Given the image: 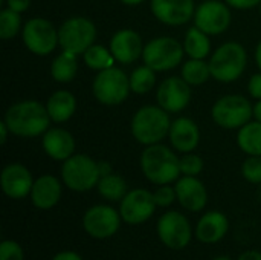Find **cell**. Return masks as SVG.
Listing matches in <instances>:
<instances>
[{
    "label": "cell",
    "mask_w": 261,
    "mask_h": 260,
    "mask_svg": "<svg viewBox=\"0 0 261 260\" xmlns=\"http://www.w3.org/2000/svg\"><path fill=\"white\" fill-rule=\"evenodd\" d=\"M156 207L158 204L151 192L145 188H135L122 198L119 213L122 222L128 225H141L154 215Z\"/></svg>",
    "instance_id": "12"
},
{
    "label": "cell",
    "mask_w": 261,
    "mask_h": 260,
    "mask_svg": "<svg viewBox=\"0 0 261 260\" xmlns=\"http://www.w3.org/2000/svg\"><path fill=\"white\" fill-rule=\"evenodd\" d=\"M191 100L190 84L179 77L167 78L158 90V103L159 106L171 113H177L184 110Z\"/></svg>",
    "instance_id": "15"
},
{
    "label": "cell",
    "mask_w": 261,
    "mask_h": 260,
    "mask_svg": "<svg viewBox=\"0 0 261 260\" xmlns=\"http://www.w3.org/2000/svg\"><path fill=\"white\" fill-rule=\"evenodd\" d=\"M154 84H156L154 70L147 64L135 69L130 77V89L136 93H147L154 87Z\"/></svg>",
    "instance_id": "31"
},
{
    "label": "cell",
    "mask_w": 261,
    "mask_h": 260,
    "mask_svg": "<svg viewBox=\"0 0 261 260\" xmlns=\"http://www.w3.org/2000/svg\"><path fill=\"white\" fill-rule=\"evenodd\" d=\"M184 48H185V52L191 58L203 60L210 54V48H211L208 34H205L203 31H200L197 26L188 29L187 37H185Z\"/></svg>",
    "instance_id": "26"
},
{
    "label": "cell",
    "mask_w": 261,
    "mask_h": 260,
    "mask_svg": "<svg viewBox=\"0 0 261 260\" xmlns=\"http://www.w3.org/2000/svg\"><path fill=\"white\" fill-rule=\"evenodd\" d=\"M231 6L237 8V9H248V8H254L258 3H261V0H226Z\"/></svg>",
    "instance_id": "38"
},
{
    "label": "cell",
    "mask_w": 261,
    "mask_h": 260,
    "mask_svg": "<svg viewBox=\"0 0 261 260\" xmlns=\"http://www.w3.org/2000/svg\"><path fill=\"white\" fill-rule=\"evenodd\" d=\"M84 61L89 67L96 69V70H104L109 67H113L115 57L109 49L99 44H92L86 52H84Z\"/></svg>",
    "instance_id": "30"
},
{
    "label": "cell",
    "mask_w": 261,
    "mask_h": 260,
    "mask_svg": "<svg viewBox=\"0 0 261 260\" xmlns=\"http://www.w3.org/2000/svg\"><path fill=\"white\" fill-rule=\"evenodd\" d=\"M8 126H6V123L3 121V123H0V143L3 144L5 141H6V136H8Z\"/></svg>",
    "instance_id": "42"
},
{
    "label": "cell",
    "mask_w": 261,
    "mask_h": 260,
    "mask_svg": "<svg viewBox=\"0 0 261 260\" xmlns=\"http://www.w3.org/2000/svg\"><path fill=\"white\" fill-rule=\"evenodd\" d=\"M8 2V8H11L15 12H23L28 9L31 0H6Z\"/></svg>",
    "instance_id": "40"
},
{
    "label": "cell",
    "mask_w": 261,
    "mask_h": 260,
    "mask_svg": "<svg viewBox=\"0 0 261 260\" xmlns=\"http://www.w3.org/2000/svg\"><path fill=\"white\" fill-rule=\"evenodd\" d=\"M110 52L113 54L115 60L124 64H130L139 58L144 52L142 40L138 32L130 29H122L116 32L110 41Z\"/></svg>",
    "instance_id": "20"
},
{
    "label": "cell",
    "mask_w": 261,
    "mask_h": 260,
    "mask_svg": "<svg viewBox=\"0 0 261 260\" xmlns=\"http://www.w3.org/2000/svg\"><path fill=\"white\" fill-rule=\"evenodd\" d=\"M61 179L64 185L73 192H89L96 187L101 179L99 166L86 155H72L63 162Z\"/></svg>",
    "instance_id": "4"
},
{
    "label": "cell",
    "mask_w": 261,
    "mask_h": 260,
    "mask_svg": "<svg viewBox=\"0 0 261 260\" xmlns=\"http://www.w3.org/2000/svg\"><path fill=\"white\" fill-rule=\"evenodd\" d=\"M184 46L171 37L153 38L144 48L142 57L153 70H168L176 67L184 57Z\"/></svg>",
    "instance_id": "9"
},
{
    "label": "cell",
    "mask_w": 261,
    "mask_h": 260,
    "mask_svg": "<svg viewBox=\"0 0 261 260\" xmlns=\"http://www.w3.org/2000/svg\"><path fill=\"white\" fill-rule=\"evenodd\" d=\"M75 107H76L75 97L70 92H67V90H58V92H55L47 100V104H46V109L49 112V116L55 123H64V121H67L73 115Z\"/></svg>",
    "instance_id": "24"
},
{
    "label": "cell",
    "mask_w": 261,
    "mask_h": 260,
    "mask_svg": "<svg viewBox=\"0 0 261 260\" xmlns=\"http://www.w3.org/2000/svg\"><path fill=\"white\" fill-rule=\"evenodd\" d=\"M122 3H125V5H139V3H142L144 0H121Z\"/></svg>",
    "instance_id": "46"
},
{
    "label": "cell",
    "mask_w": 261,
    "mask_h": 260,
    "mask_svg": "<svg viewBox=\"0 0 261 260\" xmlns=\"http://www.w3.org/2000/svg\"><path fill=\"white\" fill-rule=\"evenodd\" d=\"M0 184L3 193L11 199H23L31 195L34 179L23 164H9L2 170Z\"/></svg>",
    "instance_id": "16"
},
{
    "label": "cell",
    "mask_w": 261,
    "mask_h": 260,
    "mask_svg": "<svg viewBox=\"0 0 261 260\" xmlns=\"http://www.w3.org/2000/svg\"><path fill=\"white\" fill-rule=\"evenodd\" d=\"M154 201L158 204V207H170L174 201H177L176 196V188L167 185H161L154 193Z\"/></svg>",
    "instance_id": "36"
},
{
    "label": "cell",
    "mask_w": 261,
    "mask_h": 260,
    "mask_svg": "<svg viewBox=\"0 0 261 260\" xmlns=\"http://www.w3.org/2000/svg\"><path fill=\"white\" fill-rule=\"evenodd\" d=\"M260 12H261V6H260Z\"/></svg>",
    "instance_id": "48"
},
{
    "label": "cell",
    "mask_w": 261,
    "mask_h": 260,
    "mask_svg": "<svg viewBox=\"0 0 261 260\" xmlns=\"http://www.w3.org/2000/svg\"><path fill=\"white\" fill-rule=\"evenodd\" d=\"M176 196L177 202L191 213L202 211L208 204V192L202 181L196 176H184L177 179L176 185Z\"/></svg>",
    "instance_id": "17"
},
{
    "label": "cell",
    "mask_w": 261,
    "mask_h": 260,
    "mask_svg": "<svg viewBox=\"0 0 261 260\" xmlns=\"http://www.w3.org/2000/svg\"><path fill=\"white\" fill-rule=\"evenodd\" d=\"M196 26L208 35H217L231 25V12L225 3L217 0L203 2L194 14Z\"/></svg>",
    "instance_id": "14"
},
{
    "label": "cell",
    "mask_w": 261,
    "mask_h": 260,
    "mask_svg": "<svg viewBox=\"0 0 261 260\" xmlns=\"http://www.w3.org/2000/svg\"><path fill=\"white\" fill-rule=\"evenodd\" d=\"M151 12L154 17L165 23L179 26L187 23L194 14L193 0H151Z\"/></svg>",
    "instance_id": "18"
},
{
    "label": "cell",
    "mask_w": 261,
    "mask_h": 260,
    "mask_svg": "<svg viewBox=\"0 0 261 260\" xmlns=\"http://www.w3.org/2000/svg\"><path fill=\"white\" fill-rule=\"evenodd\" d=\"M239 146L240 149L251 155V156H261V123H248L239 132Z\"/></svg>",
    "instance_id": "25"
},
{
    "label": "cell",
    "mask_w": 261,
    "mask_h": 260,
    "mask_svg": "<svg viewBox=\"0 0 261 260\" xmlns=\"http://www.w3.org/2000/svg\"><path fill=\"white\" fill-rule=\"evenodd\" d=\"M49 112L37 101H21L11 106L5 115V123L11 133L23 138L41 135L49 127Z\"/></svg>",
    "instance_id": "1"
},
{
    "label": "cell",
    "mask_w": 261,
    "mask_h": 260,
    "mask_svg": "<svg viewBox=\"0 0 261 260\" xmlns=\"http://www.w3.org/2000/svg\"><path fill=\"white\" fill-rule=\"evenodd\" d=\"M210 77H211L210 64L205 63L203 60L193 58V60L187 61L182 67V78L188 84H193V86L203 84Z\"/></svg>",
    "instance_id": "29"
},
{
    "label": "cell",
    "mask_w": 261,
    "mask_h": 260,
    "mask_svg": "<svg viewBox=\"0 0 261 260\" xmlns=\"http://www.w3.org/2000/svg\"><path fill=\"white\" fill-rule=\"evenodd\" d=\"M141 169L144 176L156 185L171 184L173 181H177L182 173L180 159L162 144L148 146L142 152Z\"/></svg>",
    "instance_id": "2"
},
{
    "label": "cell",
    "mask_w": 261,
    "mask_h": 260,
    "mask_svg": "<svg viewBox=\"0 0 261 260\" xmlns=\"http://www.w3.org/2000/svg\"><path fill=\"white\" fill-rule=\"evenodd\" d=\"M130 90V80L118 67H109L101 70L93 81L95 98L107 106L122 103Z\"/></svg>",
    "instance_id": "7"
},
{
    "label": "cell",
    "mask_w": 261,
    "mask_h": 260,
    "mask_svg": "<svg viewBox=\"0 0 261 260\" xmlns=\"http://www.w3.org/2000/svg\"><path fill=\"white\" fill-rule=\"evenodd\" d=\"M229 230V219L222 211L205 213L196 225V239L205 245H216L225 239Z\"/></svg>",
    "instance_id": "19"
},
{
    "label": "cell",
    "mask_w": 261,
    "mask_h": 260,
    "mask_svg": "<svg viewBox=\"0 0 261 260\" xmlns=\"http://www.w3.org/2000/svg\"><path fill=\"white\" fill-rule=\"evenodd\" d=\"M254 116L257 118V121L261 123V100L254 106Z\"/></svg>",
    "instance_id": "44"
},
{
    "label": "cell",
    "mask_w": 261,
    "mask_h": 260,
    "mask_svg": "<svg viewBox=\"0 0 261 260\" xmlns=\"http://www.w3.org/2000/svg\"><path fill=\"white\" fill-rule=\"evenodd\" d=\"M237 260H261V253L257 250H248L242 253Z\"/></svg>",
    "instance_id": "41"
},
{
    "label": "cell",
    "mask_w": 261,
    "mask_h": 260,
    "mask_svg": "<svg viewBox=\"0 0 261 260\" xmlns=\"http://www.w3.org/2000/svg\"><path fill=\"white\" fill-rule=\"evenodd\" d=\"M254 115L251 103L242 95H226L213 107V120L225 129L243 127Z\"/></svg>",
    "instance_id": "11"
},
{
    "label": "cell",
    "mask_w": 261,
    "mask_h": 260,
    "mask_svg": "<svg viewBox=\"0 0 261 260\" xmlns=\"http://www.w3.org/2000/svg\"><path fill=\"white\" fill-rule=\"evenodd\" d=\"M23 41L26 48L37 55L50 54L58 41V32L54 25L44 18H32L23 28Z\"/></svg>",
    "instance_id": "13"
},
{
    "label": "cell",
    "mask_w": 261,
    "mask_h": 260,
    "mask_svg": "<svg viewBox=\"0 0 261 260\" xmlns=\"http://www.w3.org/2000/svg\"><path fill=\"white\" fill-rule=\"evenodd\" d=\"M61 182L52 175H43L34 181L31 190V202L38 210H50L61 199Z\"/></svg>",
    "instance_id": "21"
},
{
    "label": "cell",
    "mask_w": 261,
    "mask_h": 260,
    "mask_svg": "<svg viewBox=\"0 0 261 260\" xmlns=\"http://www.w3.org/2000/svg\"><path fill=\"white\" fill-rule=\"evenodd\" d=\"M0 260H24V250L18 242L6 239L0 245Z\"/></svg>",
    "instance_id": "34"
},
{
    "label": "cell",
    "mask_w": 261,
    "mask_h": 260,
    "mask_svg": "<svg viewBox=\"0 0 261 260\" xmlns=\"http://www.w3.org/2000/svg\"><path fill=\"white\" fill-rule=\"evenodd\" d=\"M246 67V51L242 44L229 41L222 44L210 60L211 77L222 83L236 81Z\"/></svg>",
    "instance_id": "5"
},
{
    "label": "cell",
    "mask_w": 261,
    "mask_h": 260,
    "mask_svg": "<svg viewBox=\"0 0 261 260\" xmlns=\"http://www.w3.org/2000/svg\"><path fill=\"white\" fill-rule=\"evenodd\" d=\"M20 23H21L20 12H15L11 8L3 9L0 12V38L3 40L12 38L18 32Z\"/></svg>",
    "instance_id": "32"
},
{
    "label": "cell",
    "mask_w": 261,
    "mask_h": 260,
    "mask_svg": "<svg viewBox=\"0 0 261 260\" xmlns=\"http://www.w3.org/2000/svg\"><path fill=\"white\" fill-rule=\"evenodd\" d=\"M170 141L171 146L184 153L193 152L200 139L199 127L197 124L190 118H179L174 123H171L170 127Z\"/></svg>",
    "instance_id": "22"
},
{
    "label": "cell",
    "mask_w": 261,
    "mask_h": 260,
    "mask_svg": "<svg viewBox=\"0 0 261 260\" xmlns=\"http://www.w3.org/2000/svg\"><path fill=\"white\" fill-rule=\"evenodd\" d=\"M96 187H98L99 195L104 199L112 201V202L122 201V198L128 193L125 181L119 175H115V173H109L106 176H101Z\"/></svg>",
    "instance_id": "27"
},
{
    "label": "cell",
    "mask_w": 261,
    "mask_h": 260,
    "mask_svg": "<svg viewBox=\"0 0 261 260\" xmlns=\"http://www.w3.org/2000/svg\"><path fill=\"white\" fill-rule=\"evenodd\" d=\"M121 213L110 205H93L83 216V228L87 236L104 241L113 238L121 228Z\"/></svg>",
    "instance_id": "8"
},
{
    "label": "cell",
    "mask_w": 261,
    "mask_h": 260,
    "mask_svg": "<svg viewBox=\"0 0 261 260\" xmlns=\"http://www.w3.org/2000/svg\"><path fill=\"white\" fill-rule=\"evenodd\" d=\"M50 260H83V257L76 253V251H72V250H64V251H60L57 253Z\"/></svg>",
    "instance_id": "39"
},
{
    "label": "cell",
    "mask_w": 261,
    "mask_h": 260,
    "mask_svg": "<svg viewBox=\"0 0 261 260\" xmlns=\"http://www.w3.org/2000/svg\"><path fill=\"white\" fill-rule=\"evenodd\" d=\"M242 173L251 184H261V156H251L242 166Z\"/></svg>",
    "instance_id": "33"
},
{
    "label": "cell",
    "mask_w": 261,
    "mask_h": 260,
    "mask_svg": "<svg viewBox=\"0 0 261 260\" xmlns=\"http://www.w3.org/2000/svg\"><path fill=\"white\" fill-rule=\"evenodd\" d=\"M203 170V161L197 155H185L180 159V172L184 176H197Z\"/></svg>",
    "instance_id": "35"
},
{
    "label": "cell",
    "mask_w": 261,
    "mask_h": 260,
    "mask_svg": "<svg viewBox=\"0 0 261 260\" xmlns=\"http://www.w3.org/2000/svg\"><path fill=\"white\" fill-rule=\"evenodd\" d=\"M159 241L173 251L187 248L193 239V227L184 213L171 210L164 213L156 225Z\"/></svg>",
    "instance_id": "6"
},
{
    "label": "cell",
    "mask_w": 261,
    "mask_h": 260,
    "mask_svg": "<svg viewBox=\"0 0 261 260\" xmlns=\"http://www.w3.org/2000/svg\"><path fill=\"white\" fill-rule=\"evenodd\" d=\"M96 37L95 25L84 17H73L66 20L58 31V41L64 51L73 54L86 52Z\"/></svg>",
    "instance_id": "10"
},
{
    "label": "cell",
    "mask_w": 261,
    "mask_h": 260,
    "mask_svg": "<svg viewBox=\"0 0 261 260\" xmlns=\"http://www.w3.org/2000/svg\"><path fill=\"white\" fill-rule=\"evenodd\" d=\"M98 166H99V173H101V176H106V175L112 173V167H110L107 162H98Z\"/></svg>",
    "instance_id": "43"
},
{
    "label": "cell",
    "mask_w": 261,
    "mask_h": 260,
    "mask_svg": "<svg viewBox=\"0 0 261 260\" xmlns=\"http://www.w3.org/2000/svg\"><path fill=\"white\" fill-rule=\"evenodd\" d=\"M43 149L55 161H66L73 155V136L64 129H49L43 136Z\"/></svg>",
    "instance_id": "23"
},
{
    "label": "cell",
    "mask_w": 261,
    "mask_h": 260,
    "mask_svg": "<svg viewBox=\"0 0 261 260\" xmlns=\"http://www.w3.org/2000/svg\"><path fill=\"white\" fill-rule=\"evenodd\" d=\"M50 74L54 80L60 83H67L70 81L75 74H76V54L64 51L61 52L50 66Z\"/></svg>",
    "instance_id": "28"
},
{
    "label": "cell",
    "mask_w": 261,
    "mask_h": 260,
    "mask_svg": "<svg viewBox=\"0 0 261 260\" xmlns=\"http://www.w3.org/2000/svg\"><path fill=\"white\" fill-rule=\"evenodd\" d=\"M170 116L168 112L161 106H145L139 109L132 121L133 136L145 146L158 144L170 133Z\"/></svg>",
    "instance_id": "3"
},
{
    "label": "cell",
    "mask_w": 261,
    "mask_h": 260,
    "mask_svg": "<svg viewBox=\"0 0 261 260\" xmlns=\"http://www.w3.org/2000/svg\"><path fill=\"white\" fill-rule=\"evenodd\" d=\"M213 260H234L232 257H229V256H217V257H214Z\"/></svg>",
    "instance_id": "47"
},
{
    "label": "cell",
    "mask_w": 261,
    "mask_h": 260,
    "mask_svg": "<svg viewBox=\"0 0 261 260\" xmlns=\"http://www.w3.org/2000/svg\"><path fill=\"white\" fill-rule=\"evenodd\" d=\"M249 93L257 98V100H261V74H255L252 75V78L249 80Z\"/></svg>",
    "instance_id": "37"
},
{
    "label": "cell",
    "mask_w": 261,
    "mask_h": 260,
    "mask_svg": "<svg viewBox=\"0 0 261 260\" xmlns=\"http://www.w3.org/2000/svg\"><path fill=\"white\" fill-rule=\"evenodd\" d=\"M255 58H257V63H258V67L261 69V41L257 46V51H255Z\"/></svg>",
    "instance_id": "45"
}]
</instances>
